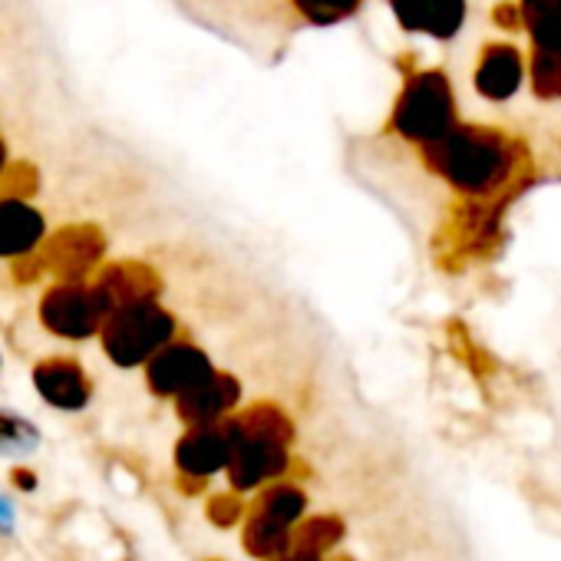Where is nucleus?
Returning <instances> with one entry per match:
<instances>
[{"mask_svg":"<svg viewBox=\"0 0 561 561\" xmlns=\"http://www.w3.org/2000/svg\"><path fill=\"white\" fill-rule=\"evenodd\" d=\"M528 87L541 103H558L561 100V54L531 50V57H528Z\"/></svg>","mask_w":561,"mask_h":561,"instance_id":"9b49d317","label":"nucleus"},{"mask_svg":"<svg viewBox=\"0 0 561 561\" xmlns=\"http://www.w3.org/2000/svg\"><path fill=\"white\" fill-rule=\"evenodd\" d=\"M420 149L423 165L466 198H495L528 165L518 139L476 123H456L449 133Z\"/></svg>","mask_w":561,"mask_h":561,"instance_id":"f257e3e1","label":"nucleus"},{"mask_svg":"<svg viewBox=\"0 0 561 561\" xmlns=\"http://www.w3.org/2000/svg\"><path fill=\"white\" fill-rule=\"evenodd\" d=\"M390 11L400 31L446 44L456 41L466 27V0H390Z\"/></svg>","mask_w":561,"mask_h":561,"instance_id":"39448f33","label":"nucleus"},{"mask_svg":"<svg viewBox=\"0 0 561 561\" xmlns=\"http://www.w3.org/2000/svg\"><path fill=\"white\" fill-rule=\"evenodd\" d=\"M525 83H528V57L515 44L495 41L482 47L476 60L472 87L485 103H508L522 93Z\"/></svg>","mask_w":561,"mask_h":561,"instance_id":"20e7f679","label":"nucleus"},{"mask_svg":"<svg viewBox=\"0 0 561 561\" xmlns=\"http://www.w3.org/2000/svg\"><path fill=\"white\" fill-rule=\"evenodd\" d=\"M234 400H238V383L225 374H211L208 380H202L198 387H192L188 393L179 397V410L192 423H211Z\"/></svg>","mask_w":561,"mask_h":561,"instance_id":"0eeeda50","label":"nucleus"},{"mask_svg":"<svg viewBox=\"0 0 561 561\" xmlns=\"http://www.w3.org/2000/svg\"><path fill=\"white\" fill-rule=\"evenodd\" d=\"M492 21L499 31L515 34V31H522V8L512 4V0H502V4H495V11H492Z\"/></svg>","mask_w":561,"mask_h":561,"instance_id":"ddd939ff","label":"nucleus"},{"mask_svg":"<svg viewBox=\"0 0 561 561\" xmlns=\"http://www.w3.org/2000/svg\"><path fill=\"white\" fill-rule=\"evenodd\" d=\"M295 11L301 14L305 24L311 27H337L351 21L367 0H291Z\"/></svg>","mask_w":561,"mask_h":561,"instance_id":"f8f14e48","label":"nucleus"},{"mask_svg":"<svg viewBox=\"0 0 561 561\" xmlns=\"http://www.w3.org/2000/svg\"><path fill=\"white\" fill-rule=\"evenodd\" d=\"M231 443L225 433H215V430H198L192 433L182 446H179V462L182 469H192V472H208L215 466L225 462Z\"/></svg>","mask_w":561,"mask_h":561,"instance_id":"9d476101","label":"nucleus"},{"mask_svg":"<svg viewBox=\"0 0 561 561\" xmlns=\"http://www.w3.org/2000/svg\"><path fill=\"white\" fill-rule=\"evenodd\" d=\"M459 123V103L443 70H416L403 80V90L390 113V129L416 146H426Z\"/></svg>","mask_w":561,"mask_h":561,"instance_id":"f03ea898","label":"nucleus"},{"mask_svg":"<svg viewBox=\"0 0 561 561\" xmlns=\"http://www.w3.org/2000/svg\"><path fill=\"white\" fill-rule=\"evenodd\" d=\"M211 374L215 370L208 357L192 344H165L149 364V383L156 393H165V397H182L202 380H208Z\"/></svg>","mask_w":561,"mask_h":561,"instance_id":"423d86ee","label":"nucleus"},{"mask_svg":"<svg viewBox=\"0 0 561 561\" xmlns=\"http://www.w3.org/2000/svg\"><path fill=\"white\" fill-rule=\"evenodd\" d=\"M518 8L531 50L561 54V0H518Z\"/></svg>","mask_w":561,"mask_h":561,"instance_id":"6e6552de","label":"nucleus"},{"mask_svg":"<svg viewBox=\"0 0 561 561\" xmlns=\"http://www.w3.org/2000/svg\"><path fill=\"white\" fill-rule=\"evenodd\" d=\"M37 387L41 393L54 403V407H64V410H77L87 403V380L77 367L70 364H57V367H41L37 370Z\"/></svg>","mask_w":561,"mask_h":561,"instance_id":"1a4fd4ad","label":"nucleus"},{"mask_svg":"<svg viewBox=\"0 0 561 561\" xmlns=\"http://www.w3.org/2000/svg\"><path fill=\"white\" fill-rule=\"evenodd\" d=\"M175 334V321L172 314H165L156 305H133L123 314H116V321L106 331V351L113 354L116 364L133 367L142 364L149 357H156Z\"/></svg>","mask_w":561,"mask_h":561,"instance_id":"7ed1b4c3","label":"nucleus"}]
</instances>
